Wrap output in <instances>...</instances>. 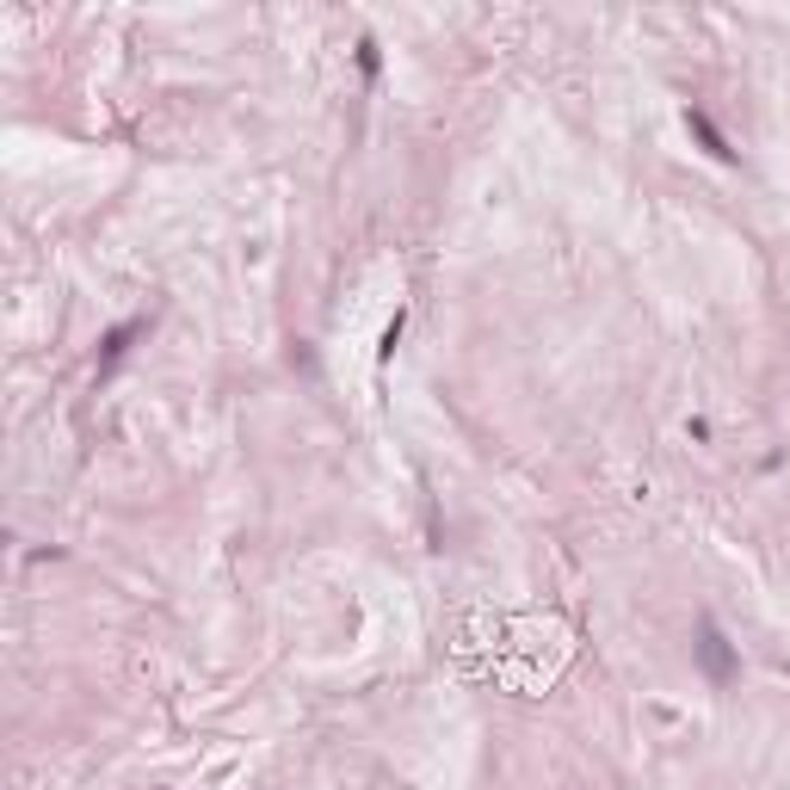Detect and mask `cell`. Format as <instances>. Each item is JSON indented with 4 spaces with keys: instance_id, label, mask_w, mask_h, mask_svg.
<instances>
[{
    "instance_id": "3957f363",
    "label": "cell",
    "mask_w": 790,
    "mask_h": 790,
    "mask_svg": "<svg viewBox=\"0 0 790 790\" xmlns=\"http://www.w3.org/2000/svg\"><path fill=\"white\" fill-rule=\"evenodd\" d=\"M686 130H692L698 142H704V154H711V161H735V149H729V136L716 130V117L704 112V105H692V112H686Z\"/></svg>"
},
{
    "instance_id": "277c9868",
    "label": "cell",
    "mask_w": 790,
    "mask_h": 790,
    "mask_svg": "<svg viewBox=\"0 0 790 790\" xmlns=\"http://www.w3.org/2000/svg\"><path fill=\"white\" fill-rule=\"evenodd\" d=\"M377 68H384V50H377V38H359V75L377 80Z\"/></svg>"
},
{
    "instance_id": "7a4b0ae2",
    "label": "cell",
    "mask_w": 790,
    "mask_h": 790,
    "mask_svg": "<svg viewBox=\"0 0 790 790\" xmlns=\"http://www.w3.org/2000/svg\"><path fill=\"white\" fill-rule=\"evenodd\" d=\"M142 334H149V315H130V322H117V328L105 334V347H99V377H112L117 359H124V352L142 340Z\"/></svg>"
},
{
    "instance_id": "6da1fadb",
    "label": "cell",
    "mask_w": 790,
    "mask_h": 790,
    "mask_svg": "<svg viewBox=\"0 0 790 790\" xmlns=\"http://www.w3.org/2000/svg\"><path fill=\"white\" fill-rule=\"evenodd\" d=\"M698 667H704V679L711 686H735V674H741V661H735V649H729V637H723V624H716L711 612L698 617Z\"/></svg>"
}]
</instances>
